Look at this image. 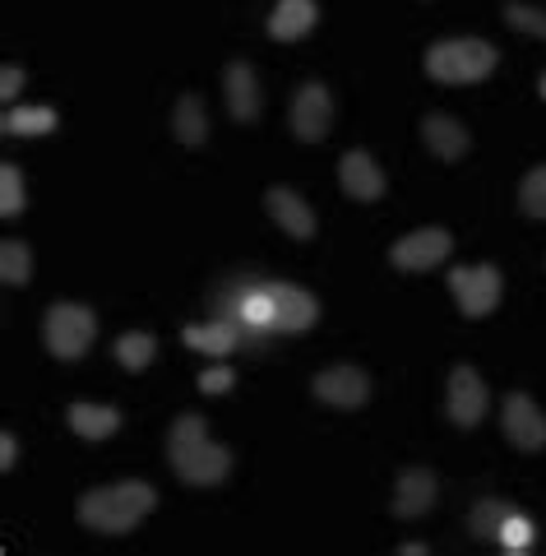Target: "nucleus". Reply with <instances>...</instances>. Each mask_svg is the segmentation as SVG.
Returning <instances> with one entry per match:
<instances>
[{"instance_id":"14","label":"nucleus","mask_w":546,"mask_h":556,"mask_svg":"<svg viewBox=\"0 0 546 556\" xmlns=\"http://www.w3.org/2000/svg\"><path fill=\"white\" fill-rule=\"evenodd\" d=\"M264 204H269V214H274V223L283 232H292L296 241H306V237H315V214H310V204L296 195V190H288V186H274L269 195H264Z\"/></svg>"},{"instance_id":"1","label":"nucleus","mask_w":546,"mask_h":556,"mask_svg":"<svg viewBox=\"0 0 546 556\" xmlns=\"http://www.w3.org/2000/svg\"><path fill=\"white\" fill-rule=\"evenodd\" d=\"M153 506H157V492L149 482H112L79 501V525L98 533H130L139 519L153 515Z\"/></svg>"},{"instance_id":"3","label":"nucleus","mask_w":546,"mask_h":556,"mask_svg":"<svg viewBox=\"0 0 546 556\" xmlns=\"http://www.w3.org/2000/svg\"><path fill=\"white\" fill-rule=\"evenodd\" d=\"M42 334H47V348L56 353L61 362H75L88 353V343H93L98 334V316L88 306L79 302H56L47 311V325H42Z\"/></svg>"},{"instance_id":"19","label":"nucleus","mask_w":546,"mask_h":556,"mask_svg":"<svg viewBox=\"0 0 546 556\" xmlns=\"http://www.w3.org/2000/svg\"><path fill=\"white\" fill-rule=\"evenodd\" d=\"M69 427H75V437H84V441H107V437H116L120 413L107 404H75L69 408Z\"/></svg>"},{"instance_id":"15","label":"nucleus","mask_w":546,"mask_h":556,"mask_svg":"<svg viewBox=\"0 0 546 556\" xmlns=\"http://www.w3.org/2000/svg\"><path fill=\"white\" fill-rule=\"evenodd\" d=\"M431 506H435L431 468H408V473L398 478V486H394V515L398 519H417V515H427Z\"/></svg>"},{"instance_id":"20","label":"nucleus","mask_w":546,"mask_h":556,"mask_svg":"<svg viewBox=\"0 0 546 556\" xmlns=\"http://www.w3.org/2000/svg\"><path fill=\"white\" fill-rule=\"evenodd\" d=\"M186 343L195 353H208V357H223L237 348V325L232 320H214V325H190L186 329Z\"/></svg>"},{"instance_id":"10","label":"nucleus","mask_w":546,"mask_h":556,"mask_svg":"<svg viewBox=\"0 0 546 556\" xmlns=\"http://www.w3.org/2000/svg\"><path fill=\"white\" fill-rule=\"evenodd\" d=\"M315 399L329 408H361L371 399V380L357 367H329L315 376Z\"/></svg>"},{"instance_id":"17","label":"nucleus","mask_w":546,"mask_h":556,"mask_svg":"<svg viewBox=\"0 0 546 556\" xmlns=\"http://www.w3.org/2000/svg\"><path fill=\"white\" fill-rule=\"evenodd\" d=\"M421 135H427V144H431V153L435 159H445V163H454V159H464L468 153V130L459 126L454 116H445V112H435V116H427L421 121Z\"/></svg>"},{"instance_id":"27","label":"nucleus","mask_w":546,"mask_h":556,"mask_svg":"<svg viewBox=\"0 0 546 556\" xmlns=\"http://www.w3.org/2000/svg\"><path fill=\"white\" fill-rule=\"evenodd\" d=\"M505 24H515L519 33H533V38H546V10L523 5V0H505Z\"/></svg>"},{"instance_id":"18","label":"nucleus","mask_w":546,"mask_h":556,"mask_svg":"<svg viewBox=\"0 0 546 556\" xmlns=\"http://www.w3.org/2000/svg\"><path fill=\"white\" fill-rule=\"evenodd\" d=\"M172 135L181 139L186 149H200L208 139V116H204V102L195 93H181V102L172 108Z\"/></svg>"},{"instance_id":"22","label":"nucleus","mask_w":546,"mask_h":556,"mask_svg":"<svg viewBox=\"0 0 546 556\" xmlns=\"http://www.w3.org/2000/svg\"><path fill=\"white\" fill-rule=\"evenodd\" d=\"M0 278H5L10 288H24L33 278V251L24 241H14V237L0 241Z\"/></svg>"},{"instance_id":"21","label":"nucleus","mask_w":546,"mask_h":556,"mask_svg":"<svg viewBox=\"0 0 546 556\" xmlns=\"http://www.w3.org/2000/svg\"><path fill=\"white\" fill-rule=\"evenodd\" d=\"M0 130L5 135H47V130H56V112L51 108H10L0 116Z\"/></svg>"},{"instance_id":"6","label":"nucleus","mask_w":546,"mask_h":556,"mask_svg":"<svg viewBox=\"0 0 546 556\" xmlns=\"http://www.w3.org/2000/svg\"><path fill=\"white\" fill-rule=\"evenodd\" d=\"M333 126V98L325 84H302L292 98V135L302 144H320Z\"/></svg>"},{"instance_id":"24","label":"nucleus","mask_w":546,"mask_h":556,"mask_svg":"<svg viewBox=\"0 0 546 556\" xmlns=\"http://www.w3.org/2000/svg\"><path fill=\"white\" fill-rule=\"evenodd\" d=\"M515 515L505 506V501H496V496H486L478 510H472V533L478 538H500V529H505V519Z\"/></svg>"},{"instance_id":"30","label":"nucleus","mask_w":546,"mask_h":556,"mask_svg":"<svg viewBox=\"0 0 546 556\" xmlns=\"http://www.w3.org/2000/svg\"><path fill=\"white\" fill-rule=\"evenodd\" d=\"M20 89H24V70L20 65H5V75H0V98L14 102V98H20Z\"/></svg>"},{"instance_id":"9","label":"nucleus","mask_w":546,"mask_h":556,"mask_svg":"<svg viewBox=\"0 0 546 556\" xmlns=\"http://www.w3.org/2000/svg\"><path fill=\"white\" fill-rule=\"evenodd\" d=\"M454 251V241H449V232L445 228H417V232H408V237H398L394 241V251H390V260L398 269H431V265H440Z\"/></svg>"},{"instance_id":"11","label":"nucleus","mask_w":546,"mask_h":556,"mask_svg":"<svg viewBox=\"0 0 546 556\" xmlns=\"http://www.w3.org/2000/svg\"><path fill=\"white\" fill-rule=\"evenodd\" d=\"M486 417V386L472 367H454L449 376V422L454 427H478Z\"/></svg>"},{"instance_id":"29","label":"nucleus","mask_w":546,"mask_h":556,"mask_svg":"<svg viewBox=\"0 0 546 556\" xmlns=\"http://www.w3.org/2000/svg\"><path fill=\"white\" fill-rule=\"evenodd\" d=\"M232 380H237V371L223 367V362H214V367H204L200 390H204V394H227V390H232Z\"/></svg>"},{"instance_id":"25","label":"nucleus","mask_w":546,"mask_h":556,"mask_svg":"<svg viewBox=\"0 0 546 556\" xmlns=\"http://www.w3.org/2000/svg\"><path fill=\"white\" fill-rule=\"evenodd\" d=\"M519 204H523V214L528 218H542L546 223V167H533L523 177L519 186Z\"/></svg>"},{"instance_id":"5","label":"nucleus","mask_w":546,"mask_h":556,"mask_svg":"<svg viewBox=\"0 0 546 556\" xmlns=\"http://www.w3.org/2000/svg\"><path fill=\"white\" fill-rule=\"evenodd\" d=\"M449 292H454V302H459V311L468 320H482L496 311L500 302V269L496 265H464V269H454L449 274Z\"/></svg>"},{"instance_id":"28","label":"nucleus","mask_w":546,"mask_h":556,"mask_svg":"<svg viewBox=\"0 0 546 556\" xmlns=\"http://www.w3.org/2000/svg\"><path fill=\"white\" fill-rule=\"evenodd\" d=\"M528 538H533V525H528V519H523V515H509V519H505V529H500V538H496V543H505L509 552H523V547H528Z\"/></svg>"},{"instance_id":"4","label":"nucleus","mask_w":546,"mask_h":556,"mask_svg":"<svg viewBox=\"0 0 546 556\" xmlns=\"http://www.w3.org/2000/svg\"><path fill=\"white\" fill-rule=\"evenodd\" d=\"M172 468H176V478L190 486H214L227 478L232 455L208 437H172Z\"/></svg>"},{"instance_id":"13","label":"nucleus","mask_w":546,"mask_h":556,"mask_svg":"<svg viewBox=\"0 0 546 556\" xmlns=\"http://www.w3.org/2000/svg\"><path fill=\"white\" fill-rule=\"evenodd\" d=\"M223 89H227V112H232V121L251 126V121L259 116V79H255L251 61H232V65H227Z\"/></svg>"},{"instance_id":"26","label":"nucleus","mask_w":546,"mask_h":556,"mask_svg":"<svg viewBox=\"0 0 546 556\" xmlns=\"http://www.w3.org/2000/svg\"><path fill=\"white\" fill-rule=\"evenodd\" d=\"M0 214L5 218L24 214V177L14 163H0Z\"/></svg>"},{"instance_id":"31","label":"nucleus","mask_w":546,"mask_h":556,"mask_svg":"<svg viewBox=\"0 0 546 556\" xmlns=\"http://www.w3.org/2000/svg\"><path fill=\"white\" fill-rule=\"evenodd\" d=\"M14 464H20V441L5 431V437H0V468H14Z\"/></svg>"},{"instance_id":"16","label":"nucleus","mask_w":546,"mask_h":556,"mask_svg":"<svg viewBox=\"0 0 546 556\" xmlns=\"http://www.w3.org/2000/svg\"><path fill=\"white\" fill-rule=\"evenodd\" d=\"M315 20H320L315 0H278L274 14H269V38L296 42V38H306V33L315 28Z\"/></svg>"},{"instance_id":"8","label":"nucleus","mask_w":546,"mask_h":556,"mask_svg":"<svg viewBox=\"0 0 546 556\" xmlns=\"http://www.w3.org/2000/svg\"><path fill=\"white\" fill-rule=\"evenodd\" d=\"M500 427H505L509 445L528 450V455L546 445V413H542L528 394H509V399H505V408H500Z\"/></svg>"},{"instance_id":"7","label":"nucleus","mask_w":546,"mask_h":556,"mask_svg":"<svg viewBox=\"0 0 546 556\" xmlns=\"http://www.w3.org/2000/svg\"><path fill=\"white\" fill-rule=\"evenodd\" d=\"M315 316H320V306H315L310 292L302 288H264V320L278 325V329H288V334H302V329L315 325Z\"/></svg>"},{"instance_id":"12","label":"nucleus","mask_w":546,"mask_h":556,"mask_svg":"<svg viewBox=\"0 0 546 556\" xmlns=\"http://www.w3.org/2000/svg\"><path fill=\"white\" fill-rule=\"evenodd\" d=\"M339 181H343V195H352L357 204L380 200V195H384V172L376 167L371 153H361V149L343 153V163H339Z\"/></svg>"},{"instance_id":"32","label":"nucleus","mask_w":546,"mask_h":556,"mask_svg":"<svg viewBox=\"0 0 546 556\" xmlns=\"http://www.w3.org/2000/svg\"><path fill=\"white\" fill-rule=\"evenodd\" d=\"M542 98H546V75H542Z\"/></svg>"},{"instance_id":"2","label":"nucleus","mask_w":546,"mask_h":556,"mask_svg":"<svg viewBox=\"0 0 546 556\" xmlns=\"http://www.w3.org/2000/svg\"><path fill=\"white\" fill-rule=\"evenodd\" d=\"M496 47L482 38H449L427 51V75L440 84H478L496 70Z\"/></svg>"},{"instance_id":"23","label":"nucleus","mask_w":546,"mask_h":556,"mask_svg":"<svg viewBox=\"0 0 546 556\" xmlns=\"http://www.w3.org/2000/svg\"><path fill=\"white\" fill-rule=\"evenodd\" d=\"M153 353H157V339L144 334V329H139V334H120L116 339V362L126 371H144L149 362H153Z\"/></svg>"}]
</instances>
